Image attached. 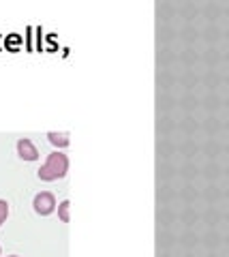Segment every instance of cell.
<instances>
[{
	"mask_svg": "<svg viewBox=\"0 0 229 257\" xmlns=\"http://www.w3.org/2000/svg\"><path fill=\"white\" fill-rule=\"evenodd\" d=\"M69 172V157L62 155V152H52L47 161L41 165L39 170V178L43 182H52V180H58V178H65Z\"/></svg>",
	"mask_w": 229,
	"mask_h": 257,
	"instance_id": "obj_1",
	"label": "cell"
},
{
	"mask_svg": "<svg viewBox=\"0 0 229 257\" xmlns=\"http://www.w3.org/2000/svg\"><path fill=\"white\" fill-rule=\"evenodd\" d=\"M33 206H35L37 214L47 216V214H52L54 210H56V197H54L50 191H43V193H39V195H35Z\"/></svg>",
	"mask_w": 229,
	"mask_h": 257,
	"instance_id": "obj_2",
	"label": "cell"
},
{
	"mask_svg": "<svg viewBox=\"0 0 229 257\" xmlns=\"http://www.w3.org/2000/svg\"><path fill=\"white\" fill-rule=\"evenodd\" d=\"M18 155L24 159V161H37L39 159V150H37V146L30 140H26V138H22L20 142H18Z\"/></svg>",
	"mask_w": 229,
	"mask_h": 257,
	"instance_id": "obj_3",
	"label": "cell"
},
{
	"mask_svg": "<svg viewBox=\"0 0 229 257\" xmlns=\"http://www.w3.org/2000/svg\"><path fill=\"white\" fill-rule=\"evenodd\" d=\"M47 140H50L56 148H67L71 144L69 133H58V131H50V133H47Z\"/></svg>",
	"mask_w": 229,
	"mask_h": 257,
	"instance_id": "obj_4",
	"label": "cell"
},
{
	"mask_svg": "<svg viewBox=\"0 0 229 257\" xmlns=\"http://www.w3.org/2000/svg\"><path fill=\"white\" fill-rule=\"evenodd\" d=\"M69 208H71V202L69 199H65V202H60V206H58V216H60V221L62 223H69Z\"/></svg>",
	"mask_w": 229,
	"mask_h": 257,
	"instance_id": "obj_5",
	"label": "cell"
},
{
	"mask_svg": "<svg viewBox=\"0 0 229 257\" xmlns=\"http://www.w3.org/2000/svg\"><path fill=\"white\" fill-rule=\"evenodd\" d=\"M7 216H9V204L7 199H0V225L7 221Z\"/></svg>",
	"mask_w": 229,
	"mask_h": 257,
	"instance_id": "obj_6",
	"label": "cell"
},
{
	"mask_svg": "<svg viewBox=\"0 0 229 257\" xmlns=\"http://www.w3.org/2000/svg\"><path fill=\"white\" fill-rule=\"evenodd\" d=\"M9 257H18V255H9Z\"/></svg>",
	"mask_w": 229,
	"mask_h": 257,
	"instance_id": "obj_7",
	"label": "cell"
}]
</instances>
